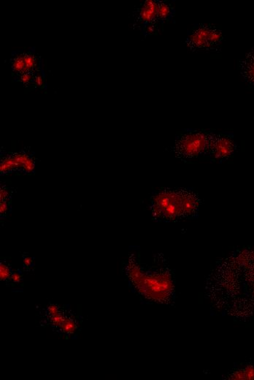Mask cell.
Here are the masks:
<instances>
[{"instance_id": "obj_7", "label": "cell", "mask_w": 254, "mask_h": 380, "mask_svg": "<svg viewBox=\"0 0 254 380\" xmlns=\"http://www.w3.org/2000/svg\"><path fill=\"white\" fill-rule=\"evenodd\" d=\"M40 57L33 51H23L13 56L11 67L16 76L25 74H37L41 66Z\"/></svg>"}, {"instance_id": "obj_5", "label": "cell", "mask_w": 254, "mask_h": 380, "mask_svg": "<svg viewBox=\"0 0 254 380\" xmlns=\"http://www.w3.org/2000/svg\"><path fill=\"white\" fill-rule=\"evenodd\" d=\"M35 169V156L29 149L1 154V163H0L1 175L14 173L30 174L34 173Z\"/></svg>"}, {"instance_id": "obj_6", "label": "cell", "mask_w": 254, "mask_h": 380, "mask_svg": "<svg viewBox=\"0 0 254 380\" xmlns=\"http://www.w3.org/2000/svg\"><path fill=\"white\" fill-rule=\"evenodd\" d=\"M237 145L231 133L214 134L208 156L212 163H222L229 159L236 151Z\"/></svg>"}, {"instance_id": "obj_1", "label": "cell", "mask_w": 254, "mask_h": 380, "mask_svg": "<svg viewBox=\"0 0 254 380\" xmlns=\"http://www.w3.org/2000/svg\"><path fill=\"white\" fill-rule=\"evenodd\" d=\"M126 274L133 289L150 301L167 304L175 294L173 274L167 267L146 269L133 257L126 266Z\"/></svg>"}, {"instance_id": "obj_15", "label": "cell", "mask_w": 254, "mask_h": 380, "mask_svg": "<svg viewBox=\"0 0 254 380\" xmlns=\"http://www.w3.org/2000/svg\"><path fill=\"white\" fill-rule=\"evenodd\" d=\"M24 265L25 267L30 268L34 265V260L29 256H25L24 258Z\"/></svg>"}, {"instance_id": "obj_16", "label": "cell", "mask_w": 254, "mask_h": 380, "mask_svg": "<svg viewBox=\"0 0 254 380\" xmlns=\"http://www.w3.org/2000/svg\"><path fill=\"white\" fill-rule=\"evenodd\" d=\"M11 279L16 282V283H19L21 281V276L19 273L18 272H15V273H13V275H12V277H11Z\"/></svg>"}, {"instance_id": "obj_2", "label": "cell", "mask_w": 254, "mask_h": 380, "mask_svg": "<svg viewBox=\"0 0 254 380\" xmlns=\"http://www.w3.org/2000/svg\"><path fill=\"white\" fill-rule=\"evenodd\" d=\"M150 210L153 219L161 223L184 219L181 189L157 190L151 197Z\"/></svg>"}, {"instance_id": "obj_14", "label": "cell", "mask_w": 254, "mask_h": 380, "mask_svg": "<svg viewBox=\"0 0 254 380\" xmlns=\"http://www.w3.org/2000/svg\"><path fill=\"white\" fill-rule=\"evenodd\" d=\"M158 30V23L148 24L142 29L145 36L153 35L157 33Z\"/></svg>"}, {"instance_id": "obj_12", "label": "cell", "mask_w": 254, "mask_h": 380, "mask_svg": "<svg viewBox=\"0 0 254 380\" xmlns=\"http://www.w3.org/2000/svg\"><path fill=\"white\" fill-rule=\"evenodd\" d=\"M228 377L231 379H254V366L248 365L235 370Z\"/></svg>"}, {"instance_id": "obj_3", "label": "cell", "mask_w": 254, "mask_h": 380, "mask_svg": "<svg viewBox=\"0 0 254 380\" xmlns=\"http://www.w3.org/2000/svg\"><path fill=\"white\" fill-rule=\"evenodd\" d=\"M214 132L210 130L185 129L176 136L173 151L182 161H193L207 155Z\"/></svg>"}, {"instance_id": "obj_8", "label": "cell", "mask_w": 254, "mask_h": 380, "mask_svg": "<svg viewBox=\"0 0 254 380\" xmlns=\"http://www.w3.org/2000/svg\"><path fill=\"white\" fill-rule=\"evenodd\" d=\"M158 1L147 0L136 10L135 26L141 30L147 25L158 23Z\"/></svg>"}, {"instance_id": "obj_10", "label": "cell", "mask_w": 254, "mask_h": 380, "mask_svg": "<svg viewBox=\"0 0 254 380\" xmlns=\"http://www.w3.org/2000/svg\"><path fill=\"white\" fill-rule=\"evenodd\" d=\"M240 72L248 84L254 87V48L241 61Z\"/></svg>"}, {"instance_id": "obj_11", "label": "cell", "mask_w": 254, "mask_h": 380, "mask_svg": "<svg viewBox=\"0 0 254 380\" xmlns=\"http://www.w3.org/2000/svg\"><path fill=\"white\" fill-rule=\"evenodd\" d=\"M175 9L168 1H158V22L163 24L173 19Z\"/></svg>"}, {"instance_id": "obj_13", "label": "cell", "mask_w": 254, "mask_h": 380, "mask_svg": "<svg viewBox=\"0 0 254 380\" xmlns=\"http://www.w3.org/2000/svg\"><path fill=\"white\" fill-rule=\"evenodd\" d=\"M13 271L8 264L1 261L0 263V277L2 281H9L11 279Z\"/></svg>"}, {"instance_id": "obj_9", "label": "cell", "mask_w": 254, "mask_h": 380, "mask_svg": "<svg viewBox=\"0 0 254 380\" xmlns=\"http://www.w3.org/2000/svg\"><path fill=\"white\" fill-rule=\"evenodd\" d=\"M184 219L197 218L199 215L200 200L198 194L190 189H181Z\"/></svg>"}, {"instance_id": "obj_4", "label": "cell", "mask_w": 254, "mask_h": 380, "mask_svg": "<svg viewBox=\"0 0 254 380\" xmlns=\"http://www.w3.org/2000/svg\"><path fill=\"white\" fill-rule=\"evenodd\" d=\"M223 41L221 30L211 24H200L188 34L187 46L194 51H215Z\"/></svg>"}]
</instances>
